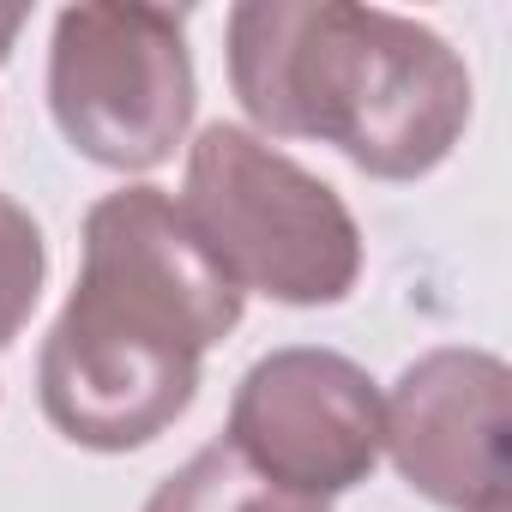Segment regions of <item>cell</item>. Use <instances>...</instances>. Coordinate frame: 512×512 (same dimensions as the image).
I'll return each mask as SVG.
<instances>
[{
	"label": "cell",
	"instance_id": "1",
	"mask_svg": "<svg viewBox=\"0 0 512 512\" xmlns=\"http://www.w3.org/2000/svg\"><path fill=\"white\" fill-rule=\"evenodd\" d=\"M241 290L193 241L163 187H115L85 211V266L37 356V398L61 440L139 452L199 392V362L241 326Z\"/></svg>",
	"mask_w": 512,
	"mask_h": 512
},
{
	"label": "cell",
	"instance_id": "2",
	"mask_svg": "<svg viewBox=\"0 0 512 512\" xmlns=\"http://www.w3.org/2000/svg\"><path fill=\"white\" fill-rule=\"evenodd\" d=\"M229 91L272 139H320L374 181H416L470 127L464 55L386 7L241 0L229 13Z\"/></svg>",
	"mask_w": 512,
	"mask_h": 512
},
{
	"label": "cell",
	"instance_id": "3",
	"mask_svg": "<svg viewBox=\"0 0 512 512\" xmlns=\"http://www.w3.org/2000/svg\"><path fill=\"white\" fill-rule=\"evenodd\" d=\"M175 205L241 296L253 290L284 308H332L362 278V229L338 187L247 127L211 121L187 145Z\"/></svg>",
	"mask_w": 512,
	"mask_h": 512
},
{
	"label": "cell",
	"instance_id": "4",
	"mask_svg": "<svg viewBox=\"0 0 512 512\" xmlns=\"http://www.w3.org/2000/svg\"><path fill=\"white\" fill-rule=\"evenodd\" d=\"M49 109L67 145L103 169L169 163L193 127L187 13L67 7L49 43Z\"/></svg>",
	"mask_w": 512,
	"mask_h": 512
},
{
	"label": "cell",
	"instance_id": "5",
	"mask_svg": "<svg viewBox=\"0 0 512 512\" xmlns=\"http://www.w3.org/2000/svg\"><path fill=\"white\" fill-rule=\"evenodd\" d=\"M380 440L386 410L368 368L314 344H290L253 362L229 398L223 428V446L241 464L302 500H332L368 482Z\"/></svg>",
	"mask_w": 512,
	"mask_h": 512
},
{
	"label": "cell",
	"instance_id": "6",
	"mask_svg": "<svg viewBox=\"0 0 512 512\" xmlns=\"http://www.w3.org/2000/svg\"><path fill=\"white\" fill-rule=\"evenodd\" d=\"M398 476L446 512H506L512 500V374L488 350H428L380 398Z\"/></svg>",
	"mask_w": 512,
	"mask_h": 512
},
{
	"label": "cell",
	"instance_id": "7",
	"mask_svg": "<svg viewBox=\"0 0 512 512\" xmlns=\"http://www.w3.org/2000/svg\"><path fill=\"white\" fill-rule=\"evenodd\" d=\"M145 512H332L326 500H302L278 482H266L253 464H241L223 440L199 446L181 470H169Z\"/></svg>",
	"mask_w": 512,
	"mask_h": 512
},
{
	"label": "cell",
	"instance_id": "8",
	"mask_svg": "<svg viewBox=\"0 0 512 512\" xmlns=\"http://www.w3.org/2000/svg\"><path fill=\"white\" fill-rule=\"evenodd\" d=\"M43 278H49V247H43L37 217L13 193H0V350L25 332L43 296Z\"/></svg>",
	"mask_w": 512,
	"mask_h": 512
},
{
	"label": "cell",
	"instance_id": "9",
	"mask_svg": "<svg viewBox=\"0 0 512 512\" xmlns=\"http://www.w3.org/2000/svg\"><path fill=\"white\" fill-rule=\"evenodd\" d=\"M25 19H31L25 7H0V61H7V55H13V37L25 31Z\"/></svg>",
	"mask_w": 512,
	"mask_h": 512
}]
</instances>
